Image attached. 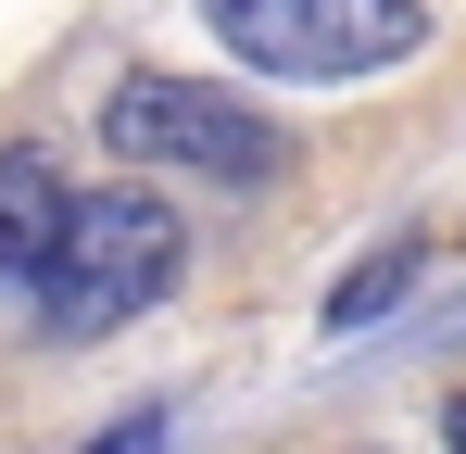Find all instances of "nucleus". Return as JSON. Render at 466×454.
<instances>
[{"mask_svg": "<svg viewBox=\"0 0 466 454\" xmlns=\"http://www.w3.org/2000/svg\"><path fill=\"white\" fill-rule=\"evenodd\" d=\"M403 291H416V240L390 227L379 253H366V265H353V278L328 291V328H366V315H390V303H403Z\"/></svg>", "mask_w": 466, "mask_h": 454, "instance_id": "5", "label": "nucleus"}, {"mask_svg": "<svg viewBox=\"0 0 466 454\" xmlns=\"http://www.w3.org/2000/svg\"><path fill=\"white\" fill-rule=\"evenodd\" d=\"M51 227H64V164H51V151H0V291L38 278Z\"/></svg>", "mask_w": 466, "mask_h": 454, "instance_id": "4", "label": "nucleus"}, {"mask_svg": "<svg viewBox=\"0 0 466 454\" xmlns=\"http://www.w3.org/2000/svg\"><path fill=\"white\" fill-rule=\"evenodd\" d=\"M441 429H454V442H466V404H441Z\"/></svg>", "mask_w": 466, "mask_h": 454, "instance_id": "6", "label": "nucleus"}, {"mask_svg": "<svg viewBox=\"0 0 466 454\" xmlns=\"http://www.w3.org/2000/svg\"><path fill=\"white\" fill-rule=\"evenodd\" d=\"M215 51H239L252 76L290 88H353L429 51V0H202Z\"/></svg>", "mask_w": 466, "mask_h": 454, "instance_id": "3", "label": "nucleus"}, {"mask_svg": "<svg viewBox=\"0 0 466 454\" xmlns=\"http://www.w3.org/2000/svg\"><path fill=\"white\" fill-rule=\"evenodd\" d=\"M101 151L114 164H139V177H202V190H265L278 177V127L239 101V88H215V76H114V101H101Z\"/></svg>", "mask_w": 466, "mask_h": 454, "instance_id": "2", "label": "nucleus"}, {"mask_svg": "<svg viewBox=\"0 0 466 454\" xmlns=\"http://www.w3.org/2000/svg\"><path fill=\"white\" fill-rule=\"evenodd\" d=\"M177 278H189V227L164 215L152 190H64V227H51V253H38L25 291L51 315V341H114Z\"/></svg>", "mask_w": 466, "mask_h": 454, "instance_id": "1", "label": "nucleus"}]
</instances>
